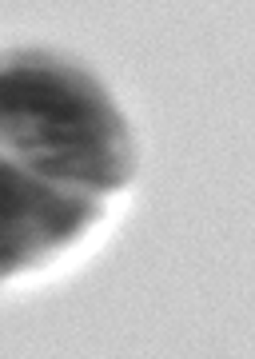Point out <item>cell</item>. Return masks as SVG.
<instances>
[{"label":"cell","mask_w":255,"mask_h":359,"mask_svg":"<svg viewBox=\"0 0 255 359\" xmlns=\"http://www.w3.org/2000/svg\"><path fill=\"white\" fill-rule=\"evenodd\" d=\"M100 96L44 65L0 68V136L36 156L56 180L116 184L112 120Z\"/></svg>","instance_id":"cell-1"},{"label":"cell","mask_w":255,"mask_h":359,"mask_svg":"<svg viewBox=\"0 0 255 359\" xmlns=\"http://www.w3.org/2000/svg\"><path fill=\"white\" fill-rule=\"evenodd\" d=\"M76 212L80 204L0 164V268L20 252H28L36 240L68 236L76 224Z\"/></svg>","instance_id":"cell-2"}]
</instances>
